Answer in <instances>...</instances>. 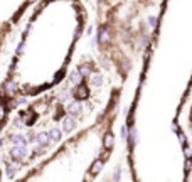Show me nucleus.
Returning <instances> with one entry per match:
<instances>
[{
  "mask_svg": "<svg viewBox=\"0 0 192 182\" xmlns=\"http://www.w3.org/2000/svg\"><path fill=\"white\" fill-rule=\"evenodd\" d=\"M74 128V118L73 117H66L64 118V125H62V130L68 133V131H71Z\"/></svg>",
  "mask_w": 192,
  "mask_h": 182,
  "instance_id": "1",
  "label": "nucleus"
},
{
  "mask_svg": "<svg viewBox=\"0 0 192 182\" xmlns=\"http://www.w3.org/2000/svg\"><path fill=\"white\" fill-rule=\"evenodd\" d=\"M113 142H115L113 135H111V133H106V137H105V147H106V149H111Z\"/></svg>",
  "mask_w": 192,
  "mask_h": 182,
  "instance_id": "4",
  "label": "nucleus"
},
{
  "mask_svg": "<svg viewBox=\"0 0 192 182\" xmlns=\"http://www.w3.org/2000/svg\"><path fill=\"white\" fill-rule=\"evenodd\" d=\"M37 140H39V142L42 143V145H46V143H49V140H51V137H49V135H47V133H40V135H39V138H37Z\"/></svg>",
  "mask_w": 192,
  "mask_h": 182,
  "instance_id": "5",
  "label": "nucleus"
},
{
  "mask_svg": "<svg viewBox=\"0 0 192 182\" xmlns=\"http://www.w3.org/2000/svg\"><path fill=\"white\" fill-rule=\"evenodd\" d=\"M135 142H137V131L135 128H130V145H135Z\"/></svg>",
  "mask_w": 192,
  "mask_h": 182,
  "instance_id": "7",
  "label": "nucleus"
},
{
  "mask_svg": "<svg viewBox=\"0 0 192 182\" xmlns=\"http://www.w3.org/2000/svg\"><path fill=\"white\" fill-rule=\"evenodd\" d=\"M84 96H86V88H79V91H78V98L83 100Z\"/></svg>",
  "mask_w": 192,
  "mask_h": 182,
  "instance_id": "12",
  "label": "nucleus"
},
{
  "mask_svg": "<svg viewBox=\"0 0 192 182\" xmlns=\"http://www.w3.org/2000/svg\"><path fill=\"white\" fill-rule=\"evenodd\" d=\"M68 110H69V113H78L79 111V105H78V103H71V105L68 106Z\"/></svg>",
  "mask_w": 192,
  "mask_h": 182,
  "instance_id": "8",
  "label": "nucleus"
},
{
  "mask_svg": "<svg viewBox=\"0 0 192 182\" xmlns=\"http://www.w3.org/2000/svg\"><path fill=\"white\" fill-rule=\"evenodd\" d=\"M71 83H74V84H79L81 83V74H79V71H73V73H71Z\"/></svg>",
  "mask_w": 192,
  "mask_h": 182,
  "instance_id": "2",
  "label": "nucleus"
},
{
  "mask_svg": "<svg viewBox=\"0 0 192 182\" xmlns=\"http://www.w3.org/2000/svg\"><path fill=\"white\" fill-rule=\"evenodd\" d=\"M49 137H51L52 140H56V142H58V140L61 138V130H58V128H56V130H52V131H51V135H49Z\"/></svg>",
  "mask_w": 192,
  "mask_h": 182,
  "instance_id": "6",
  "label": "nucleus"
},
{
  "mask_svg": "<svg viewBox=\"0 0 192 182\" xmlns=\"http://www.w3.org/2000/svg\"><path fill=\"white\" fill-rule=\"evenodd\" d=\"M101 167H103V162L101 160H96L93 164V167H91V174H98V172L101 170Z\"/></svg>",
  "mask_w": 192,
  "mask_h": 182,
  "instance_id": "3",
  "label": "nucleus"
},
{
  "mask_svg": "<svg viewBox=\"0 0 192 182\" xmlns=\"http://www.w3.org/2000/svg\"><path fill=\"white\" fill-rule=\"evenodd\" d=\"M89 73H91V71H89V68H88V66H83V68L79 69V74H83V76H88Z\"/></svg>",
  "mask_w": 192,
  "mask_h": 182,
  "instance_id": "11",
  "label": "nucleus"
},
{
  "mask_svg": "<svg viewBox=\"0 0 192 182\" xmlns=\"http://www.w3.org/2000/svg\"><path fill=\"white\" fill-rule=\"evenodd\" d=\"M121 137H123V138H127V127L121 128Z\"/></svg>",
  "mask_w": 192,
  "mask_h": 182,
  "instance_id": "14",
  "label": "nucleus"
},
{
  "mask_svg": "<svg viewBox=\"0 0 192 182\" xmlns=\"http://www.w3.org/2000/svg\"><path fill=\"white\" fill-rule=\"evenodd\" d=\"M179 140H180V143H185V137L184 135H179Z\"/></svg>",
  "mask_w": 192,
  "mask_h": 182,
  "instance_id": "15",
  "label": "nucleus"
},
{
  "mask_svg": "<svg viewBox=\"0 0 192 182\" xmlns=\"http://www.w3.org/2000/svg\"><path fill=\"white\" fill-rule=\"evenodd\" d=\"M148 26L152 27V29L157 26V19H155V17H148Z\"/></svg>",
  "mask_w": 192,
  "mask_h": 182,
  "instance_id": "13",
  "label": "nucleus"
},
{
  "mask_svg": "<svg viewBox=\"0 0 192 182\" xmlns=\"http://www.w3.org/2000/svg\"><path fill=\"white\" fill-rule=\"evenodd\" d=\"M93 84H94V86H99V84H101V76H99V74L93 76Z\"/></svg>",
  "mask_w": 192,
  "mask_h": 182,
  "instance_id": "10",
  "label": "nucleus"
},
{
  "mask_svg": "<svg viewBox=\"0 0 192 182\" xmlns=\"http://www.w3.org/2000/svg\"><path fill=\"white\" fill-rule=\"evenodd\" d=\"M99 40H108V30L106 29H103V30H99Z\"/></svg>",
  "mask_w": 192,
  "mask_h": 182,
  "instance_id": "9",
  "label": "nucleus"
}]
</instances>
